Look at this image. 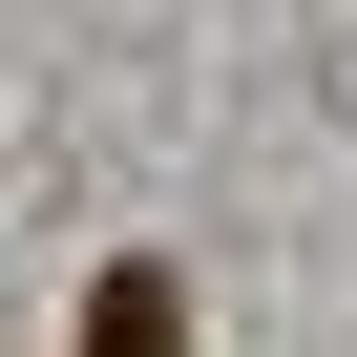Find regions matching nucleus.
Wrapping results in <instances>:
<instances>
[{"instance_id": "obj_1", "label": "nucleus", "mask_w": 357, "mask_h": 357, "mask_svg": "<svg viewBox=\"0 0 357 357\" xmlns=\"http://www.w3.org/2000/svg\"><path fill=\"white\" fill-rule=\"evenodd\" d=\"M84 357H190V315H168V273H105V315H84Z\"/></svg>"}]
</instances>
